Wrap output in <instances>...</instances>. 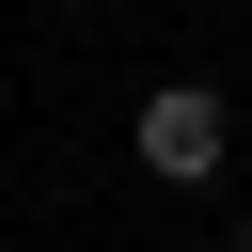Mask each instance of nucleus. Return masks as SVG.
<instances>
[{
  "mask_svg": "<svg viewBox=\"0 0 252 252\" xmlns=\"http://www.w3.org/2000/svg\"><path fill=\"white\" fill-rule=\"evenodd\" d=\"M220 158H236V110H220L205 79H158V94H142V173H158V189H205Z\"/></svg>",
  "mask_w": 252,
  "mask_h": 252,
  "instance_id": "1",
  "label": "nucleus"
},
{
  "mask_svg": "<svg viewBox=\"0 0 252 252\" xmlns=\"http://www.w3.org/2000/svg\"><path fill=\"white\" fill-rule=\"evenodd\" d=\"M220 252H252V220H236V236H220Z\"/></svg>",
  "mask_w": 252,
  "mask_h": 252,
  "instance_id": "2",
  "label": "nucleus"
}]
</instances>
